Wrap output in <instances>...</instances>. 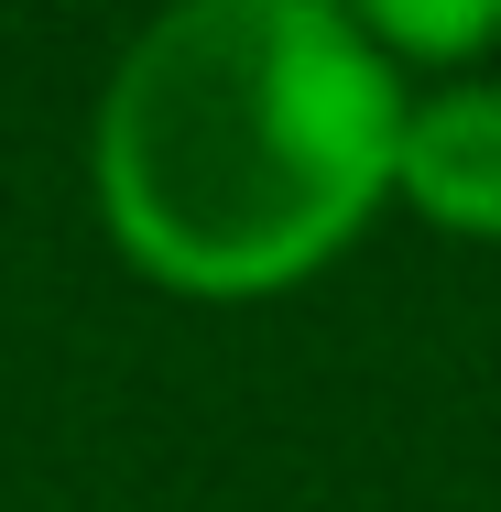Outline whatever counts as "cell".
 <instances>
[{"label": "cell", "instance_id": "2", "mask_svg": "<svg viewBox=\"0 0 501 512\" xmlns=\"http://www.w3.org/2000/svg\"><path fill=\"white\" fill-rule=\"evenodd\" d=\"M403 197L447 229H501V88H436L403 109L393 142Z\"/></svg>", "mask_w": 501, "mask_h": 512}, {"label": "cell", "instance_id": "3", "mask_svg": "<svg viewBox=\"0 0 501 512\" xmlns=\"http://www.w3.org/2000/svg\"><path fill=\"white\" fill-rule=\"evenodd\" d=\"M360 33H371V44H436V55H458V44L501 33V11L491 0H458V11H436V0H371Z\"/></svg>", "mask_w": 501, "mask_h": 512}, {"label": "cell", "instance_id": "1", "mask_svg": "<svg viewBox=\"0 0 501 512\" xmlns=\"http://www.w3.org/2000/svg\"><path fill=\"white\" fill-rule=\"evenodd\" d=\"M403 88L327 0H186L99 99V207L142 273L262 295L316 273L393 186Z\"/></svg>", "mask_w": 501, "mask_h": 512}]
</instances>
